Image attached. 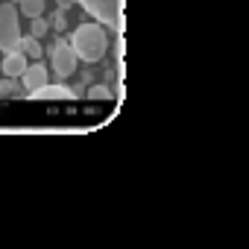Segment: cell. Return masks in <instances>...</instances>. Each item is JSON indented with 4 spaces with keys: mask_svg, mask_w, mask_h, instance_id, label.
<instances>
[{
    "mask_svg": "<svg viewBox=\"0 0 249 249\" xmlns=\"http://www.w3.org/2000/svg\"><path fill=\"white\" fill-rule=\"evenodd\" d=\"M33 21H36V24H33V36H36V38H41V36L47 33V27H50V24H47V21H41V18H33Z\"/></svg>",
    "mask_w": 249,
    "mask_h": 249,
    "instance_id": "13",
    "label": "cell"
},
{
    "mask_svg": "<svg viewBox=\"0 0 249 249\" xmlns=\"http://www.w3.org/2000/svg\"><path fill=\"white\" fill-rule=\"evenodd\" d=\"M21 27H18V6L15 3H0V50L15 53L21 47Z\"/></svg>",
    "mask_w": 249,
    "mask_h": 249,
    "instance_id": "2",
    "label": "cell"
},
{
    "mask_svg": "<svg viewBox=\"0 0 249 249\" xmlns=\"http://www.w3.org/2000/svg\"><path fill=\"white\" fill-rule=\"evenodd\" d=\"M79 6L94 15L103 24H111L114 30L120 27V15H123V0H79Z\"/></svg>",
    "mask_w": 249,
    "mask_h": 249,
    "instance_id": "3",
    "label": "cell"
},
{
    "mask_svg": "<svg viewBox=\"0 0 249 249\" xmlns=\"http://www.w3.org/2000/svg\"><path fill=\"white\" fill-rule=\"evenodd\" d=\"M53 30H65L68 27V15H65V9H59L56 15H53V24H50Z\"/></svg>",
    "mask_w": 249,
    "mask_h": 249,
    "instance_id": "12",
    "label": "cell"
},
{
    "mask_svg": "<svg viewBox=\"0 0 249 249\" xmlns=\"http://www.w3.org/2000/svg\"><path fill=\"white\" fill-rule=\"evenodd\" d=\"M71 47L76 53V59L82 62H100L106 56V47H108V38H106V30L100 24H79L73 38H71Z\"/></svg>",
    "mask_w": 249,
    "mask_h": 249,
    "instance_id": "1",
    "label": "cell"
},
{
    "mask_svg": "<svg viewBox=\"0 0 249 249\" xmlns=\"http://www.w3.org/2000/svg\"><path fill=\"white\" fill-rule=\"evenodd\" d=\"M30 100H73L76 94L71 91V88H65V85H41V88H36V91H30L27 94Z\"/></svg>",
    "mask_w": 249,
    "mask_h": 249,
    "instance_id": "6",
    "label": "cell"
},
{
    "mask_svg": "<svg viewBox=\"0 0 249 249\" xmlns=\"http://www.w3.org/2000/svg\"><path fill=\"white\" fill-rule=\"evenodd\" d=\"M18 9L27 18H41L44 15V0H18Z\"/></svg>",
    "mask_w": 249,
    "mask_h": 249,
    "instance_id": "8",
    "label": "cell"
},
{
    "mask_svg": "<svg viewBox=\"0 0 249 249\" xmlns=\"http://www.w3.org/2000/svg\"><path fill=\"white\" fill-rule=\"evenodd\" d=\"M71 3H73V0H59V9H68Z\"/></svg>",
    "mask_w": 249,
    "mask_h": 249,
    "instance_id": "14",
    "label": "cell"
},
{
    "mask_svg": "<svg viewBox=\"0 0 249 249\" xmlns=\"http://www.w3.org/2000/svg\"><path fill=\"white\" fill-rule=\"evenodd\" d=\"M88 97H91V100H108V97H111V91H108V85H91Z\"/></svg>",
    "mask_w": 249,
    "mask_h": 249,
    "instance_id": "11",
    "label": "cell"
},
{
    "mask_svg": "<svg viewBox=\"0 0 249 249\" xmlns=\"http://www.w3.org/2000/svg\"><path fill=\"white\" fill-rule=\"evenodd\" d=\"M21 79H24V88L27 91H36V88H41V85L50 82V71L41 62H36V65H27V71L21 73Z\"/></svg>",
    "mask_w": 249,
    "mask_h": 249,
    "instance_id": "5",
    "label": "cell"
},
{
    "mask_svg": "<svg viewBox=\"0 0 249 249\" xmlns=\"http://www.w3.org/2000/svg\"><path fill=\"white\" fill-rule=\"evenodd\" d=\"M0 97H24V88L12 76H6V79H0Z\"/></svg>",
    "mask_w": 249,
    "mask_h": 249,
    "instance_id": "10",
    "label": "cell"
},
{
    "mask_svg": "<svg viewBox=\"0 0 249 249\" xmlns=\"http://www.w3.org/2000/svg\"><path fill=\"white\" fill-rule=\"evenodd\" d=\"M18 50H24V53H27V59H38V56H41V44H38V38H36V36H24Z\"/></svg>",
    "mask_w": 249,
    "mask_h": 249,
    "instance_id": "9",
    "label": "cell"
},
{
    "mask_svg": "<svg viewBox=\"0 0 249 249\" xmlns=\"http://www.w3.org/2000/svg\"><path fill=\"white\" fill-rule=\"evenodd\" d=\"M3 71L6 76H12V79H18L24 71H27V53L24 50H15V53H6V59H3Z\"/></svg>",
    "mask_w": 249,
    "mask_h": 249,
    "instance_id": "7",
    "label": "cell"
},
{
    "mask_svg": "<svg viewBox=\"0 0 249 249\" xmlns=\"http://www.w3.org/2000/svg\"><path fill=\"white\" fill-rule=\"evenodd\" d=\"M50 62H53V73L59 79H68L76 71V62L79 59H76V53H73V47L68 41H56L53 50H50Z\"/></svg>",
    "mask_w": 249,
    "mask_h": 249,
    "instance_id": "4",
    "label": "cell"
}]
</instances>
